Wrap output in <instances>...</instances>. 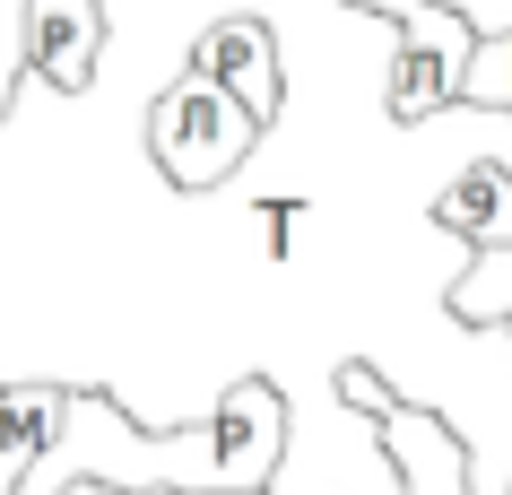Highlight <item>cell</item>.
Masks as SVG:
<instances>
[{
	"label": "cell",
	"instance_id": "ba28073f",
	"mask_svg": "<svg viewBox=\"0 0 512 495\" xmlns=\"http://www.w3.org/2000/svg\"><path fill=\"white\" fill-rule=\"evenodd\" d=\"M61 400H70L61 383H0V495H18V478L53 452Z\"/></svg>",
	"mask_w": 512,
	"mask_h": 495
},
{
	"label": "cell",
	"instance_id": "7c38bea8",
	"mask_svg": "<svg viewBox=\"0 0 512 495\" xmlns=\"http://www.w3.org/2000/svg\"><path fill=\"white\" fill-rule=\"evenodd\" d=\"M339 9H365V18H382V27H400L417 0H339Z\"/></svg>",
	"mask_w": 512,
	"mask_h": 495
},
{
	"label": "cell",
	"instance_id": "8992f818",
	"mask_svg": "<svg viewBox=\"0 0 512 495\" xmlns=\"http://www.w3.org/2000/svg\"><path fill=\"white\" fill-rule=\"evenodd\" d=\"M27 79L79 96L105 61V0H27Z\"/></svg>",
	"mask_w": 512,
	"mask_h": 495
},
{
	"label": "cell",
	"instance_id": "5b68a950",
	"mask_svg": "<svg viewBox=\"0 0 512 495\" xmlns=\"http://www.w3.org/2000/svg\"><path fill=\"white\" fill-rule=\"evenodd\" d=\"M374 452L382 469L400 478V495H478V469H469V443H460L452 417L417 409V400H391L374 417Z\"/></svg>",
	"mask_w": 512,
	"mask_h": 495
},
{
	"label": "cell",
	"instance_id": "7a4b0ae2",
	"mask_svg": "<svg viewBox=\"0 0 512 495\" xmlns=\"http://www.w3.org/2000/svg\"><path fill=\"white\" fill-rule=\"evenodd\" d=\"M270 122H252V113L226 96V87L191 79L174 70V87H157V105H148V157L174 192H217V183H235L252 148H261Z\"/></svg>",
	"mask_w": 512,
	"mask_h": 495
},
{
	"label": "cell",
	"instance_id": "8fae6325",
	"mask_svg": "<svg viewBox=\"0 0 512 495\" xmlns=\"http://www.w3.org/2000/svg\"><path fill=\"white\" fill-rule=\"evenodd\" d=\"M339 400H348L356 417H382V409H391V383H382L365 357H348V365H339Z\"/></svg>",
	"mask_w": 512,
	"mask_h": 495
},
{
	"label": "cell",
	"instance_id": "9a60e30c",
	"mask_svg": "<svg viewBox=\"0 0 512 495\" xmlns=\"http://www.w3.org/2000/svg\"><path fill=\"white\" fill-rule=\"evenodd\" d=\"M504 339H512V322H504Z\"/></svg>",
	"mask_w": 512,
	"mask_h": 495
},
{
	"label": "cell",
	"instance_id": "277c9868",
	"mask_svg": "<svg viewBox=\"0 0 512 495\" xmlns=\"http://www.w3.org/2000/svg\"><path fill=\"white\" fill-rule=\"evenodd\" d=\"M183 70L191 79L226 87L252 122H278V96H287V61H278V35L261 9H226V18H209V27L183 44Z\"/></svg>",
	"mask_w": 512,
	"mask_h": 495
},
{
	"label": "cell",
	"instance_id": "4fadbf2b",
	"mask_svg": "<svg viewBox=\"0 0 512 495\" xmlns=\"http://www.w3.org/2000/svg\"><path fill=\"white\" fill-rule=\"evenodd\" d=\"M209 495H270V487H209Z\"/></svg>",
	"mask_w": 512,
	"mask_h": 495
},
{
	"label": "cell",
	"instance_id": "52a82bcc",
	"mask_svg": "<svg viewBox=\"0 0 512 495\" xmlns=\"http://www.w3.org/2000/svg\"><path fill=\"white\" fill-rule=\"evenodd\" d=\"M434 226L469 252L512 244V165L486 148V157H460L443 183H434Z\"/></svg>",
	"mask_w": 512,
	"mask_h": 495
},
{
	"label": "cell",
	"instance_id": "30bf717a",
	"mask_svg": "<svg viewBox=\"0 0 512 495\" xmlns=\"http://www.w3.org/2000/svg\"><path fill=\"white\" fill-rule=\"evenodd\" d=\"M252 244L270 252V261H304L313 252V200H296V192L252 200Z\"/></svg>",
	"mask_w": 512,
	"mask_h": 495
},
{
	"label": "cell",
	"instance_id": "9c48e42d",
	"mask_svg": "<svg viewBox=\"0 0 512 495\" xmlns=\"http://www.w3.org/2000/svg\"><path fill=\"white\" fill-rule=\"evenodd\" d=\"M452 322L460 330H504L512 322V244L495 252H469L452 278Z\"/></svg>",
	"mask_w": 512,
	"mask_h": 495
},
{
	"label": "cell",
	"instance_id": "5bb4252c",
	"mask_svg": "<svg viewBox=\"0 0 512 495\" xmlns=\"http://www.w3.org/2000/svg\"><path fill=\"white\" fill-rule=\"evenodd\" d=\"M504 61H512V27H504ZM504 113H512V96H504Z\"/></svg>",
	"mask_w": 512,
	"mask_h": 495
},
{
	"label": "cell",
	"instance_id": "6da1fadb",
	"mask_svg": "<svg viewBox=\"0 0 512 495\" xmlns=\"http://www.w3.org/2000/svg\"><path fill=\"white\" fill-rule=\"evenodd\" d=\"M287 461V400L278 383L243 374L226 383L217 417H191L174 435H148L122 417L105 391L61 400L53 452L18 478V495H61V487H157V495H209V487H270Z\"/></svg>",
	"mask_w": 512,
	"mask_h": 495
},
{
	"label": "cell",
	"instance_id": "3957f363",
	"mask_svg": "<svg viewBox=\"0 0 512 495\" xmlns=\"http://www.w3.org/2000/svg\"><path fill=\"white\" fill-rule=\"evenodd\" d=\"M469 44L478 27L443 9V0H417L400 27H391V53H382V113L400 131H426L460 105V70H469Z\"/></svg>",
	"mask_w": 512,
	"mask_h": 495
}]
</instances>
